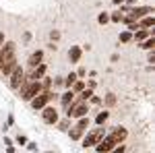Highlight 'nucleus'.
I'll return each instance as SVG.
<instances>
[{
    "label": "nucleus",
    "instance_id": "ddd939ff",
    "mask_svg": "<svg viewBox=\"0 0 155 153\" xmlns=\"http://www.w3.org/2000/svg\"><path fill=\"white\" fill-rule=\"evenodd\" d=\"M68 58H71V62H79V58H81V48L72 46L71 52H68Z\"/></svg>",
    "mask_w": 155,
    "mask_h": 153
},
{
    "label": "nucleus",
    "instance_id": "393cba45",
    "mask_svg": "<svg viewBox=\"0 0 155 153\" xmlns=\"http://www.w3.org/2000/svg\"><path fill=\"white\" fill-rule=\"evenodd\" d=\"M106 101H107V106H114V101H116V97H114V95H107V97H106Z\"/></svg>",
    "mask_w": 155,
    "mask_h": 153
},
{
    "label": "nucleus",
    "instance_id": "b1692460",
    "mask_svg": "<svg viewBox=\"0 0 155 153\" xmlns=\"http://www.w3.org/2000/svg\"><path fill=\"white\" fill-rule=\"evenodd\" d=\"M130 39H132V35H130V33H128V31L120 35V42H122V44H126V42H130Z\"/></svg>",
    "mask_w": 155,
    "mask_h": 153
},
{
    "label": "nucleus",
    "instance_id": "39448f33",
    "mask_svg": "<svg viewBox=\"0 0 155 153\" xmlns=\"http://www.w3.org/2000/svg\"><path fill=\"white\" fill-rule=\"evenodd\" d=\"M87 110H89V108H87V104H83V101H81V104H74V106H68V108H66L68 118H81V116H85V114H87Z\"/></svg>",
    "mask_w": 155,
    "mask_h": 153
},
{
    "label": "nucleus",
    "instance_id": "1a4fd4ad",
    "mask_svg": "<svg viewBox=\"0 0 155 153\" xmlns=\"http://www.w3.org/2000/svg\"><path fill=\"white\" fill-rule=\"evenodd\" d=\"M95 147H97V151H99V153L112 151V149H114V141H112V139H110V137H101V141L97 143Z\"/></svg>",
    "mask_w": 155,
    "mask_h": 153
},
{
    "label": "nucleus",
    "instance_id": "f03ea898",
    "mask_svg": "<svg viewBox=\"0 0 155 153\" xmlns=\"http://www.w3.org/2000/svg\"><path fill=\"white\" fill-rule=\"evenodd\" d=\"M50 99H52V93H50L48 89H41L37 95H33V97H31V108H33V110H41V108L46 106Z\"/></svg>",
    "mask_w": 155,
    "mask_h": 153
},
{
    "label": "nucleus",
    "instance_id": "4468645a",
    "mask_svg": "<svg viewBox=\"0 0 155 153\" xmlns=\"http://www.w3.org/2000/svg\"><path fill=\"white\" fill-rule=\"evenodd\" d=\"M141 46H143V50H153V46H155V37H145L143 42H141Z\"/></svg>",
    "mask_w": 155,
    "mask_h": 153
},
{
    "label": "nucleus",
    "instance_id": "7c9ffc66",
    "mask_svg": "<svg viewBox=\"0 0 155 153\" xmlns=\"http://www.w3.org/2000/svg\"><path fill=\"white\" fill-rule=\"evenodd\" d=\"M114 2H116V4H120V2H124V0H114Z\"/></svg>",
    "mask_w": 155,
    "mask_h": 153
},
{
    "label": "nucleus",
    "instance_id": "4be33fe9",
    "mask_svg": "<svg viewBox=\"0 0 155 153\" xmlns=\"http://www.w3.org/2000/svg\"><path fill=\"white\" fill-rule=\"evenodd\" d=\"M71 87H72V91H77V93H79L81 89H85V83H83V81H74Z\"/></svg>",
    "mask_w": 155,
    "mask_h": 153
},
{
    "label": "nucleus",
    "instance_id": "f8f14e48",
    "mask_svg": "<svg viewBox=\"0 0 155 153\" xmlns=\"http://www.w3.org/2000/svg\"><path fill=\"white\" fill-rule=\"evenodd\" d=\"M41 58H44V52H41V50L33 52V54L29 56V66H31V68H33V66H37V64L41 62Z\"/></svg>",
    "mask_w": 155,
    "mask_h": 153
},
{
    "label": "nucleus",
    "instance_id": "5701e85b",
    "mask_svg": "<svg viewBox=\"0 0 155 153\" xmlns=\"http://www.w3.org/2000/svg\"><path fill=\"white\" fill-rule=\"evenodd\" d=\"M74 81H77V72H71V75L66 77V87H71Z\"/></svg>",
    "mask_w": 155,
    "mask_h": 153
},
{
    "label": "nucleus",
    "instance_id": "7ed1b4c3",
    "mask_svg": "<svg viewBox=\"0 0 155 153\" xmlns=\"http://www.w3.org/2000/svg\"><path fill=\"white\" fill-rule=\"evenodd\" d=\"M101 137H104V128H101V126L95 128V130H91V132L83 139V147L85 149H87V147H95L97 143L101 141Z\"/></svg>",
    "mask_w": 155,
    "mask_h": 153
},
{
    "label": "nucleus",
    "instance_id": "bb28decb",
    "mask_svg": "<svg viewBox=\"0 0 155 153\" xmlns=\"http://www.w3.org/2000/svg\"><path fill=\"white\" fill-rule=\"evenodd\" d=\"M87 75V68H79V72H77V77H85Z\"/></svg>",
    "mask_w": 155,
    "mask_h": 153
},
{
    "label": "nucleus",
    "instance_id": "aec40b11",
    "mask_svg": "<svg viewBox=\"0 0 155 153\" xmlns=\"http://www.w3.org/2000/svg\"><path fill=\"white\" fill-rule=\"evenodd\" d=\"M106 120H107V112H99V114H97V118H95V124H99V126H101Z\"/></svg>",
    "mask_w": 155,
    "mask_h": 153
},
{
    "label": "nucleus",
    "instance_id": "0eeeda50",
    "mask_svg": "<svg viewBox=\"0 0 155 153\" xmlns=\"http://www.w3.org/2000/svg\"><path fill=\"white\" fill-rule=\"evenodd\" d=\"M41 89H44V85H41L39 81H31V83H29V85L23 89V97H25V99H31V97H33V95H37Z\"/></svg>",
    "mask_w": 155,
    "mask_h": 153
},
{
    "label": "nucleus",
    "instance_id": "a211bd4d",
    "mask_svg": "<svg viewBox=\"0 0 155 153\" xmlns=\"http://www.w3.org/2000/svg\"><path fill=\"white\" fill-rule=\"evenodd\" d=\"M145 37H149V31H145V29H139V31L134 33V39H137V42H143Z\"/></svg>",
    "mask_w": 155,
    "mask_h": 153
},
{
    "label": "nucleus",
    "instance_id": "423d86ee",
    "mask_svg": "<svg viewBox=\"0 0 155 153\" xmlns=\"http://www.w3.org/2000/svg\"><path fill=\"white\" fill-rule=\"evenodd\" d=\"M41 110H44V112H41V118H44L46 124H56V122H58V112L52 106H44Z\"/></svg>",
    "mask_w": 155,
    "mask_h": 153
},
{
    "label": "nucleus",
    "instance_id": "dca6fc26",
    "mask_svg": "<svg viewBox=\"0 0 155 153\" xmlns=\"http://www.w3.org/2000/svg\"><path fill=\"white\" fill-rule=\"evenodd\" d=\"M72 97H74V95H72V91H66V93L62 95V106L68 108V106H71V101H72Z\"/></svg>",
    "mask_w": 155,
    "mask_h": 153
},
{
    "label": "nucleus",
    "instance_id": "f257e3e1",
    "mask_svg": "<svg viewBox=\"0 0 155 153\" xmlns=\"http://www.w3.org/2000/svg\"><path fill=\"white\" fill-rule=\"evenodd\" d=\"M87 124H89V120H87V114L85 116L79 118V122L74 124L71 128V132H68V137H71L72 141H81V137H83V132L87 130Z\"/></svg>",
    "mask_w": 155,
    "mask_h": 153
},
{
    "label": "nucleus",
    "instance_id": "412c9836",
    "mask_svg": "<svg viewBox=\"0 0 155 153\" xmlns=\"http://www.w3.org/2000/svg\"><path fill=\"white\" fill-rule=\"evenodd\" d=\"M97 23H99V25H106V23H110V15H107V12H101V15L97 17Z\"/></svg>",
    "mask_w": 155,
    "mask_h": 153
},
{
    "label": "nucleus",
    "instance_id": "6ab92c4d",
    "mask_svg": "<svg viewBox=\"0 0 155 153\" xmlns=\"http://www.w3.org/2000/svg\"><path fill=\"white\" fill-rule=\"evenodd\" d=\"M110 19H112L114 23H122V19H124V15H122L120 11H116V12H112V15H110Z\"/></svg>",
    "mask_w": 155,
    "mask_h": 153
},
{
    "label": "nucleus",
    "instance_id": "f3484780",
    "mask_svg": "<svg viewBox=\"0 0 155 153\" xmlns=\"http://www.w3.org/2000/svg\"><path fill=\"white\" fill-rule=\"evenodd\" d=\"M79 93H81V97H79V99H81V101H87V99H89V97L93 95V89H91V87H89L87 91H85V89H81Z\"/></svg>",
    "mask_w": 155,
    "mask_h": 153
},
{
    "label": "nucleus",
    "instance_id": "6e6552de",
    "mask_svg": "<svg viewBox=\"0 0 155 153\" xmlns=\"http://www.w3.org/2000/svg\"><path fill=\"white\" fill-rule=\"evenodd\" d=\"M107 137H110V139L114 141V145H118V143H122L124 139H126V137H128V130L124 128V126H118V128L112 130V132H110Z\"/></svg>",
    "mask_w": 155,
    "mask_h": 153
},
{
    "label": "nucleus",
    "instance_id": "20e7f679",
    "mask_svg": "<svg viewBox=\"0 0 155 153\" xmlns=\"http://www.w3.org/2000/svg\"><path fill=\"white\" fill-rule=\"evenodd\" d=\"M23 79H25V75H23V68L21 66H15L11 71V89H19L21 85H23Z\"/></svg>",
    "mask_w": 155,
    "mask_h": 153
},
{
    "label": "nucleus",
    "instance_id": "9b49d317",
    "mask_svg": "<svg viewBox=\"0 0 155 153\" xmlns=\"http://www.w3.org/2000/svg\"><path fill=\"white\" fill-rule=\"evenodd\" d=\"M44 75H46V66L39 62L37 66H33V71H31V75H29V79H31V81H39Z\"/></svg>",
    "mask_w": 155,
    "mask_h": 153
},
{
    "label": "nucleus",
    "instance_id": "c85d7f7f",
    "mask_svg": "<svg viewBox=\"0 0 155 153\" xmlns=\"http://www.w3.org/2000/svg\"><path fill=\"white\" fill-rule=\"evenodd\" d=\"M4 44V33H0V46Z\"/></svg>",
    "mask_w": 155,
    "mask_h": 153
},
{
    "label": "nucleus",
    "instance_id": "a878e982",
    "mask_svg": "<svg viewBox=\"0 0 155 153\" xmlns=\"http://www.w3.org/2000/svg\"><path fill=\"white\" fill-rule=\"evenodd\" d=\"M50 37L56 42V39H60V33H58V31H52V33H50Z\"/></svg>",
    "mask_w": 155,
    "mask_h": 153
},
{
    "label": "nucleus",
    "instance_id": "cd10ccee",
    "mask_svg": "<svg viewBox=\"0 0 155 153\" xmlns=\"http://www.w3.org/2000/svg\"><path fill=\"white\" fill-rule=\"evenodd\" d=\"M89 99H91V104H101V99H99V97H93V95H91Z\"/></svg>",
    "mask_w": 155,
    "mask_h": 153
},
{
    "label": "nucleus",
    "instance_id": "c756f323",
    "mask_svg": "<svg viewBox=\"0 0 155 153\" xmlns=\"http://www.w3.org/2000/svg\"><path fill=\"white\" fill-rule=\"evenodd\" d=\"M2 62H4V56H2V54H0V66H2Z\"/></svg>",
    "mask_w": 155,
    "mask_h": 153
},
{
    "label": "nucleus",
    "instance_id": "2eb2a0df",
    "mask_svg": "<svg viewBox=\"0 0 155 153\" xmlns=\"http://www.w3.org/2000/svg\"><path fill=\"white\" fill-rule=\"evenodd\" d=\"M153 23H155V19L151 17V15H147V17L143 15V19H141V25H139V27H145V29H147V27H151Z\"/></svg>",
    "mask_w": 155,
    "mask_h": 153
},
{
    "label": "nucleus",
    "instance_id": "9d476101",
    "mask_svg": "<svg viewBox=\"0 0 155 153\" xmlns=\"http://www.w3.org/2000/svg\"><path fill=\"white\" fill-rule=\"evenodd\" d=\"M17 66V60H15V56H11V58H6L4 62H2V66H0V72L2 75H11V71Z\"/></svg>",
    "mask_w": 155,
    "mask_h": 153
}]
</instances>
